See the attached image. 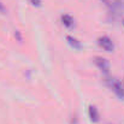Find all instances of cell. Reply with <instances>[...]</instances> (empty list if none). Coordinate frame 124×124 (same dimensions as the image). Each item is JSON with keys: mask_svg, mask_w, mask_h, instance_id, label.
<instances>
[{"mask_svg": "<svg viewBox=\"0 0 124 124\" xmlns=\"http://www.w3.org/2000/svg\"><path fill=\"white\" fill-rule=\"evenodd\" d=\"M60 19H62L63 25L66 27V28H72L74 24H75V21H74V18L70 15H62Z\"/></svg>", "mask_w": 124, "mask_h": 124, "instance_id": "5", "label": "cell"}, {"mask_svg": "<svg viewBox=\"0 0 124 124\" xmlns=\"http://www.w3.org/2000/svg\"><path fill=\"white\" fill-rule=\"evenodd\" d=\"M123 24H124V22H123Z\"/></svg>", "mask_w": 124, "mask_h": 124, "instance_id": "9", "label": "cell"}, {"mask_svg": "<svg viewBox=\"0 0 124 124\" xmlns=\"http://www.w3.org/2000/svg\"><path fill=\"white\" fill-rule=\"evenodd\" d=\"M94 62H95L96 66H98L102 72L108 74V71H110V63H108L107 59H105V58H102V57H95V58H94Z\"/></svg>", "mask_w": 124, "mask_h": 124, "instance_id": "3", "label": "cell"}, {"mask_svg": "<svg viewBox=\"0 0 124 124\" xmlns=\"http://www.w3.org/2000/svg\"><path fill=\"white\" fill-rule=\"evenodd\" d=\"M5 11H6V8H5V6H4V4L0 1V12L1 13H5Z\"/></svg>", "mask_w": 124, "mask_h": 124, "instance_id": "8", "label": "cell"}, {"mask_svg": "<svg viewBox=\"0 0 124 124\" xmlns=\"http://www.w3.org/2000/svg\"><path fill=\"white\" fill-rule=\"evenodd\" d=\"M30 2L35 6H40L41 5V0H30Z\"/></svg>", "mask_w": 124, "mask_h": 124, "instance_id": "7", "label": "cell"}, {"mask_svg": "<svg viewBox=\"0 0 124 124\" xmlns=\"http://www.w3.org/2000/svg\"><path fill=\"white\" fill-rule=\"evenodd\" d=\"M107 84H108V87H110L119 98L124 99V88L119 81H117L116 78H110V80L107 81Z\"/></svg>", "mask_w": 124, "mask_h": 124, "instance_id": "1", "label": "cell"}, {"mask_svg": "<svg viewBox=\"0 0 124 124\" xmlns=\"http://www.w3.org/2000/svg\"><path fill=\"white\" fill-rule=\"evenodd\" d=\"M88 113H89V118H90L92 122H94V123L99 122V117H100V116H99V111H98V108H96L94 105H90V106H89Z\"/></svg>", "mask_w": 124, "mask_h": 124, "instance_id": "4", "label": "cell"}, {"mask_svg": "<svg viewBox=\"0 0 124 124\" xmlns=\"http://www.w3.org/2000/svg\"><path fill=\"white\" fill-rule=\"evenodd\" d=\"M98 43L101 48H104L106 52H113L115 49V45H113V41L108 38V36H100L98 39Z\"/></svg>", "mask_w": 124, "mask_h": 124, "instance_id": "2", "label": "cell"}, {"mask_svg": "<svg viewBox=\"0 0 124 124\" xmlns=\"http://www.w3.org/2000/svg\"><path fill=\"white\" fill-rule=\"evenodd\" d=\"M66 40H68V42L70 43V46H72V47H74V48H76V49H80V48L82 47L81 42L78 41L77 39L72 38V36H66Z\"/></svg>", "mask_w": 124, "mask_h": 124, "instance_id": "6", "label": "cell"}]
</instances>
